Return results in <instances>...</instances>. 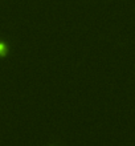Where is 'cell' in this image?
<instances>
[{
	"mask_svg": "<svg viewBox=\"0 0 135 146\" xmlns=\"http://www.w3.org/2000/svg\"><path fill=\"white\" fill-rule=\"evenodd\" d=\"M5 52H7V48H5V45L0 42V56H4V54H5Z\"/></svg>",
	"mask_w": 135,
	"mask_h": 146,
	"instance_id": "obj_1",
	"label": "cell"
}]
</instances>
